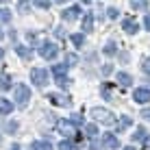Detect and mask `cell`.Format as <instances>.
I'll list each match as a JSON object with an SVG mask.
<instances>
[{
    "label": "cell",
    "mask_w": 150,
    "mask_h": 150,
    "mask_svg": "<svg viewBox=\"0 0 150 150\" xmlns=\"http://www.w3.org/2000/svg\"><path fill=\"white\" fill-rule=\"evenodd\" d=\"M91 117L98 122H102V124H107V126H113L115 124V115L109 111V109H102V107H94L91 109Z\"/></svg>",
    "instance_id": "obj_1"
},
{
    "label": "cell",
    "mask_w": 150,
    "mask_h": 150,
    "mask_svg": "<svg viewBox=\"0 0 150 150\" xmlns=\"http://www.w3.org/2000/svg\"><path fill=\"white\" fill-rule=\"evenodd\" d=\"M30 100V87L24 85V83H20V85H15V102H18V107H26Z\"/></svg>",
    "instance_id": "obj_2"
},
{
    "label": "cell",
    "mask_w": 150,
    "mask_h": 150,
    "mask_svg": "<svg viewBox=\"0 0 150 150\" xmlns=\"http://www.w3.org/2000/svg\"><path fill=\"white\" fill-rule=\"evenodd\" d=\"M39 54L44 57L46 61H52V59H57V54H59V48H57V44H52V41H44V44L39 46Z\"/></svg>",
    "instance_id": "obj_3"
},
{
    "label": "cell",
    "mask_w": 150,
    "mask_h": 150,
    "mask_svg": "<svg viewBox=\"0 0 150 150\" xmlns=\"http://www.w3.org/2000/svg\"><path fill=\"white\" fill-rule=\"evenodd\" d=\"M65 74H68V63H65V65H61V63L52 65V76H54V83H57V85L65 87V85L70 83L68 79H65Z\"/></svg>",
    "instance_id": "obj_4"
},
{
    "label": "cell",
    "mask_w": 150,
    "mask_h": 150,
    "mask_svg": "<svg viewBox=\"0 0 150 150\" xmlns=\"http://www.w3.org/2000/svg\"><path fill=\"white\" fill-rule=\"evenodd\" d=\"M30 81H33L37 87H44L46 83H48V70H44V68H33V70H30Z\"/></svg>",
    "instance_id": "obj_5"
},
{
    "label": "cell",
    "mask_w": 150,
    "mask_h": 150,
    "mask_svg": "<svg viewBox=\"0 0 150 150\" xmlns=\"http://www.w3.org/2000/svg\"><path fill=\"white\" fill-rule=\"evenodd\" d=\"M57 131H59L61 135H65V137H76V128H74L72 122L59 120V122H57Z\"/></svg>",
    "instance_id": "obj_6"
},
{
    "label": "cell",
    "mask_w": 150,
    "mask_h": 150,
    "mask_svg": "<svg viewBox=\"0 0 150 150\" xmlns=\"http://www.w3.org/2000/svg\"><path fill=\"white\" fill-rule=\"evenodd\" d=\"M133 100L139 102V105L150 102V89H148V87H137V89L133 91Z\"/></svg>",
    "instance_id": "obj_7"
},
{
    "label": "cell",
    "mask_w": 150,
    "mask_h": 150,
    "mask_svg": "<svg viewBox=\"0 0 150 150\" xmlns=\"http://www.w3.org/2000/svg\"><path fill=\"white\" fill-rule=\"evenodd\" d=\"M48 100L52 102V105H57V107H70V105H72V100H70L68 96L57 94V91H50V94H48Z\"/></svg>",
    "instance_id": "obj_8"
},
{
    "label": "cell",
    "mask_w": 150,
    "mask_h": 150,
    "mask_svg": "<svg viewBox=\"0 0 150 150\" xmlns=\"http://www.w3.org/2000/svg\"><path fill=\"white\" fill-rule=\"evenodd\" d=\"M102 144H105L107 148H111V150L120 148V139L113 135V133H105V135H102Z\"/></svg>",
    "instance_id": "obj_9"
},
{
    "label": "cell",
    "mask_w": 150,
    "mask_h": 150,
    "mask_svg": "<svg viewBox=\"0 0 150 150\" xmlns=\"http://www.w3.org/2000/svg\"><path fill=\"white\" fill-rule=\"evenodd\" d=\"M79 15H81V7H70V9H65V11H61V18H63L65 22H74Z\"/></svg>",
    "instance_id": "obj_10"
},
{
    "label": "cell",
    "mask_w": 150,
    "mask_h": 150,
    "mask_svg": "<svg viewBox=\"0 0 150 150\" xmlns=\"http://www.w3.org/2000/svg\"><path fill=\"white\" fill-rule=\"evenodd\" d=\"M122 28L126 30L128 35H135L137 30H139V24H137V20H133V18H124V22H122Z\"/></svg>",
    "instance_id": "obj_11"
},
{
    "label": "cell",
    "mask_w": 150,
    "mask_h": 150,
    "mask_svg": "<svg viewBox=\"0 0 150 150\" xmlns=\"http://www.w3.org/2000/svg\"><path fill=\"white\" fill-rule=\"evenodd\" d=\"M133 139L135 142H142V144H146V146H150V137H148V131L144 126H137V131H135V135H133Z\"/></svg>",
    "instance_id": "obj_12"
},
{
    "label": "cell",
    "mask_w": 150,
    "mask_h": 150,
    "mask_svg": "<svg viewBox=\"0 0 150 150\" xmlns=\"http://www.w3.org/2000/svg\"><path fill=\"white\" fill-rule=\"evenodd\" d=\"M11 111H13V102H11V100H7V98H0V113L9 115Z\"/></svg>",
    "instance_id": "obj_13"
},
{
    "label": "cell",
    "mask_w": 150,
    "mask_h": 150,
    "mask_svg": "<svg viewBox=\"0 0 150 150\" xmlns=\"http://www.w3.org/2000/svg\"><path fill=\"white\" fill-rule=\"evenodd\" d=\"M91 28H94V15H91V13H85V18H83V30H85V33H89Z\"/></svg>",
    "instance_id": "obj_14"
},
{
    "label": "cell",
    "mask_w": 150,
    "mask_h": 150,
    "mask_svg": "<svg viewBox=\"0 0 150 150\" xmlns=\"http://www.w3.org/2000/svg\"><path fill=\"white\" fill-rule=\"evenodd\" d=\"M15 52L22 57V59H30V57H33V50L26 48V46H22V44H20V46H15Z\"/></svg>",
    "instance_id": "obj_15"
},
{
    "label": "cell",
    "mask_w": 150,
    "mask_h": 150,
    "mask_svg": "<svg viewBox=\"0 0 150 150\" xmlns=\"http://www.w3.org/2000/svg\"><path fill=\"white\" fill-rule=\"evenodd\" d=\"M117 83H120L122 87H128V85L133 83V76L126 74V72H120V74H117Z\"/></svg>",
    "instance_id": "obj_16"
},
{
    "label": "cell",
    "mask_w": 150,
    "mask_h": 150,
    "mask_svg": "<svg viewBox=\"0 0 150 150\" xmlns=\"http://www.w3.org/2000/svg\"><path fill=\"white\" fill-rule=\"evenodd\" d=\"M11 89V76L9 74H0V91Z\"/></svg>",
    "instance_id": "obj_17"
},
{
    "label": "cell",
    "mask_w": 150,
    "mask_h": 150,
    "mask_svg": "<svg viewBox=\"0 0 150 150\" xmlns=\"http://www.w3.org/2000/svg\"><path fill=\"white\" fill-rule=\"evenodd\" d=\"M30 150H52V144L50 142H33Z\"/></svg>",
    "instance_id": "obj_18"
},
{
    "label": "cell",
    "mask_w": 150,
    "mask_h": 150,
    "mask_svg": "<svg viewBox=\"0 0 150 150\" xmlns=\"http://www.w3.org/2000/svg\"><path fill=\"white\" fill-rule=\"evenodd\" d=\"M70 41L76 46V48H81V46L85 44V35L83 33H74V35H70Z\"/></svg>",
    "instance_id": "obj_19"
},
{
    "label": "cell",
    "mask_w": 150,
    "mask_h": 150,
    "mask_svg": "<svg viewBox=\"0 0 150 150\" xmlns=\"http://www.w3.org/2000/svg\"><path fill=\"white\" fill-rule=\"evenodd\" d=\"M131 124H133V120H131V117H126V115H124L120 122H115V126H117V131H124V128H128Z\"/></svg>",
    "instance_id": "obj_20"
},
{
    "label": "cell",
    "mask_w": 150,
    "mask_h": 150,
    "mask_svg": "<svg viewBox=\"0 0 150 150\" xmlns=\"http://www.w3.org/2000/svg\"><path fill=\"white\" fill-rule=\"evenodd\" d=\"M133 9H139V11H146L148 9V0H131Z\"/></svg>",
    "instance_id": "obj_21"
},
{
    "label": "cell",
    "mask_w": 150,
    "mask_h": 150,
    "mask_svg": "<svg viewBox=\"0 0 150 150\" xmlns=\"http://www.w3.org/2000/svg\"><path fill=\"white\" fill-rule=\"evenodd\" d=\"M85 133H87V137H96L98 135V126H96V124H87V126H85Z\"/></svg>",
    "instance_id": "obj_22"
},
{
    "label": "cell",
    "mask_w": 150,
    "mask_h": 150,
    "mask_svg": "<svg viewBox=\"0 0 150 150\" xmlns=\"http://www.w3.org/2000/svg\"><path fill=\"white\" fill-rule=\"evenodd\" d=\"M115 50H117V48H115V44H113V41H109V44L102 48V52H105L107 57H113V54H115Z\"/></svg>",
    "instance_id": "obj_23"
},
{
    "label": "cell",
    "mask_w": 150,
    "mask_h": 150,
    "mask_svg": "<svg viewBox=\"0 0 150 150\" xmlns=\"http://www.w3.org/2000/svg\"><path fill=\"white\" fill-rule=\"evenodd\" d=\"M0 22H11V11L9 9H0Z\"/></svg>",
    "instance_id": "obj_24"
},
{
    "label": "cell",
    "mask_w": 150,
    "mask_h": 150,
    "mask_svg": "<svg viewBox=\"0 0 150 150\" xmlns=\"http://www.w3.org/2000/svg\"><path fill=\"white\" fill-rule=\"evenodd\" d=\"M33 4L39 9H50V0H33Z\"/></svg>",
    "instance_id": "obj_25"
},
{
    "label": "cell",
    "mask_w": 150,
    "mask_h": 150,
    "mask_svg": "<svg viewBox=\"0 0 150 150\" xmlns=\"http://www.w3.org/2000/svg\"><path fill=\"white\" fill-rule=\"evenodd\" d=\"M65 63H70V65H76V63H79V57H76V54H65Z\"/></svg>",
    "instance_id": "obj_26"
},
{
    "label": "cell",
    "mask_w": 150,
    "mask_h": 150,
    "mask_svg": "<svg viewBox=\"0 0 150 150\" xmlns=\"http://www.w3.org/2000/svg\"><path fill=\"white\" fill-rule=\"evenodd\" d=\"M142 70L146 72V74H150V57H148V59H144V61H142Z\"/></svg>",
    "instance_id": "obj_27"
},
{
    "label": "cell",
    "mask_w": 150,
    "mask_h": 150,
    "mask_svg": "<svg viewBox=\"0 0 150 150\" xmlns=\"http://www.w3.org/2000/svg\"><path fill=\"white\" fill-rule=\"evenodd\" d=\"M59 150H72V144L68 142V139H63V142L59 144Z\"/></svg>",
    "instance_id": "obj_28"
},
{
    "label": "cell",
    "mask_w": 150,
    "mask_h": 150,
    "mask_svg": "<svg viewBox=\"0 0 150 150\" xmlns=\"http://www.w3.org/2000/svg\"><path fill=\"white\" fill-rule=\"evenodd\" d=\"M70 122H72V124H81V122H83V117L79 115V113H74V115L70 117Z\"/></svg>",
    "instance_id": "obj_29"
},
{
    "label": "cell",
    "mask_w": 150,
    "mask_h": 150,
    "mask_svg": "<svg viewBox=\"0 0 150 150\" xmlns=\"http://www.w3.org/2000/svg\"><path fill=\"white\" fill-rule=\"evenodd\" d=\"M107 15H109L111 20H115V18H117V9H113V7H111L109 11H107Z\"/></svg>",
    "instance_id": "obj_30"
},
{
    "label": "cell",
    "mask_w": 150,
    "mask_h": 150,
    "mask_svg": "<svg viewBox=\"0 0 150 150\" xmlns=\"http://www.w3.org/2000/svg\"><path fill=\"white\" fill-rule=\"evenodd\" d=\"M28 11V4H26V0H22L20 2V13H26Z\"/></svg>",
    "instance_id": "obj_31"
},
{
    "label": "cell",
    "mask_w": 150,
    "mask_h": 150,
    "mask_svg": "<svg viewBox=\"0 0 150 150\" xmlns=\"http://www.w3.org/2000/svg\"><path fill=\"white\" fill-rule=\"evenodd\" d=\"M7 131H9V133L18 131V124H15V122H9V124H7Z\"/></svg>",
    "instance_id": "obj_32"
},
{
    "label": "cell",
    "mask_w": 150,
    "mask_h": 150,
    "mask_svg": "<svg viewBox=\"0 0 150 150\" xmlns=\"http://www.w3.org/2000/svg\"><path fill=\"white\" fill-rule=\"evenodd\" d=\"M111 72H113V68H111V65H105V68H102V74H105V76H109Z\"/></svg>",
    "instance_id": "obj_33"
},
{
    "label": "cell",
    "mask_w": 150,
    "mask_h": 150,
    "mask_svg": "<svg viewBox=\"0 0 150 150\" xmlns=\"http://www.w3.org/2000/svg\"><path fill=\"white\" fill-rule=\"evenodd\" d=\"M144 26H146V30H150V13L144 18Z\"/></svg>",
    "instance_id": "obj_34"
},
{
    "label": "cell",
    "mask_w": 150,
    "mask_h": 150,
    "mask_svg": "<svg viewBox=\"0 0 150 150\" xmlns=\"http://www.w3.org/2000/svg\"><path fill=\"white\" fill-rule=\"evenodd\" d=\"M142 117H146V120H150V109H144V111H142Z\"/></svg>",
    "instance_id": "obj_35"
},
{
    "label": "cell",
    "mask_w": 150,
    "mask_h": 150,
    "mask_svg": "<svg viewBox=\"0 0 150 150\" xmlns=\"http://www.w3.org/2000/svg\"><path fill=\"white\" fill-rule=\"evenodd\" d=\"M9 150H22V148H20V146H18V144H13V146H11V148H9Z\"/></svg>",
    "instance_id": "obj_36"
},
{
    "label": "cell",
    "mask_w": 150,
    "mask_h": 150,
    "mask_svg": "<svg viewBox=\"0 0 150 150\" xmlns=\"http://www.w3.org/2000/svg\"><path fill=\"white\" fill-rule=\"evenodd\" d=\"M54 2H59V4H63V2H68V0H54Z\"/></svg>",
    "instance_id": "obj_37"
},
{
    "label": "cell",
    "mask_w": 150,
    "mask_h": 150,
    "mask_svg": "<svg viewBox=\"0 0 150 150\" xmlns=\"http://www.w3.org/2000/svg\"><path fill=\"white\" fill-rule=\"evenodd\" d=\"M2 57H4V50H2V48H0V59H2Z\"/></svg>",
    "instance_id": "obj_38"
},
{
    "label": "cell",
    "mask_w": 150,
    "mask_h": 150,
    "mask_svg": "<svg viewBox=\"0 0 150 150\" xmlns=\"http://www.w3.org/2000/svg\"><path fill=\"white\" fill-rule=\"evenodd\" d=\"M124 150H135V148H133V146H126V148H124Z\"/></svg>",
    "instance_id": "obj_39"
},
{
    "label": "cell",
    "mask_w": 150,
    "mask_h": 150,
    "mask_svg": "<svg viewBox=\"0 0 150 150\" xmlns=\"http://www.w3.org/2000/svg\"><path fill=\"white\" fill-rule=\"evenodd\" d=\"M83 2H85V4H89V2H91V0H83Z\"/></svg>",
    "instance_id": "obj_40"
},
{
    "label": "cell",
    "mask_w": 150,
    "mask_h": 150,
    "mask_svg": "<svg viewBox=\"0 0 150 150\" xmlns=\"http://www.w3.org/2000/svg\"><path fill=\"white\" fill-rule=\"evenodd\" d=\"M0 2H9V0H0Z\"/></svg>",
    "instance_id": "obj_41"
}]
</instances>
